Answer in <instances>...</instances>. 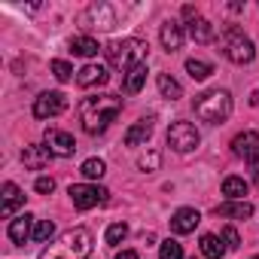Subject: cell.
I'll return each mask as SVG.
<instances>
[{
    "label": "cell",
    "instance_id": "29",
    "mask_svg": "<svg viewBox=\"0 0 259 259\" xmlns=\"http://www.w3.org/2000/svg\"><path fill=\"white\" fill-rule=\"evenodd\" d=\"M52 235H55V223H52V220H40V223H37V229H34V241L49 244V241H52Z\"/></svg>",
    "mask_w": 259,
    "mask_h": 259
},
{
    "label": "cell",
    "instance_id": "34",
    "mask_svg": "<svg viewBox=\"0 0 259 259\" xmlns=\"http://www.w3.org/2000/svg\"><path fill=\"white\" fill-rule=\"evenodd\" d=\"M34 189H37L40 195H52V189H55V180H52V177H37Z\"/></svg>",
    "mask_w": 259,
    "mask_h": 259
},
{
    "label": "cell",
    "instance_id": "16",
    "mask_svg": "<svg viewBox=\"0 0 259 259\" xmlns=\"http://www.w3.org/2000/svg\"><path fill=\"white\" fill-rule=\"evenodd\" d=\"M82 22H92L95 28H113L116 25V16H113V10L107 7V4H92L89 10H85V16H82Z\"/></svg>",
    "mask_w": 259,
    "mask_h": 259
},
{
    "label": "cell",
    "instance_id": "14",
    "mask_svg": "<svg viewBox=\"0 0 259 259\" xmlns=\"http://www.w3.org/2000/svg\"><path fill=\"white\" fill-rule=\"evenodd\" d=\"M52 159H55V156H52L46 147H40V144L25 147V153H22V162H25V168H28V171H43Z\"/></svg>",
    "mask_w": 259,
    "mask_h": 259
},
{
    "label": "cell",
    "instance_id": "21",
    "mask_svg": "<svg viewBox=\"0 0 259 259\" xmlns=\"http://www.w3.org/2000/svg\"><path fill=\"white\" fill-rule=\"evenodd\" d=\"M247 180L244 177H226L223 180V195H226V201H244V195H247Z\"/></svg>",
    "mask_w": 259,
    "mask_h": 259
},
{
    "label": "cell",
    "instance_id": "25",
    "mask_svg": "<svg viewBox=\"0 0 259 259\" xmlns=\"http://www.w3.org/2000/svg\"><path fill=\"white\" fill-rule=\"evenodd\" d=\"M159 92L165 95V98H171V101H177V98H183V85L171 76V73H159Z\"/></svg>",
    "mask_w": 259,
    "mask_h": 259
},
{
    "label": "cell",
    "instance_id": "8",
    "mask_svg": "<svg viewBox=\"0 0 259 259\" xmlns=\"http://www.w3.org/2000/svg\"><path fill=\"white\" fill-rule=\"evenodd\" d=\"M43 147H46L55 159H70V156L76 153V141H73V135L61 132V128H49V132L43 135Z\"/></svg>",
    "mask_w": 259,
    "mask_h": 259
},
{
    "label": "cell",
    "instance_id": "38",
    "mask_svg": "<svg viewBox=\"0 0 259 259\" xmlns=\"http://www.w3.org/2000/svg\"><path fill=\"white\" fill-rule=\"evenodd\" d=\"M253 259H259V256H253Z\"/></svg>",
    "mask_w": 259,
    "mask_h": 259
},
{
    "label": "cell",
    "instance_id": "12",
    "mask_svg": "<svg viewBox=\"0 0 259 259\" xmlns=\"http://www.w3.org/2000/svg\"><path fill=\"white\" fill-rule=\"evenodd\" d=\"M34 229H37L34 217H31V213H19L16 220H10L7 235H10V241H13V244H25L28 238H34Z\"/></svg>",
    "mask_w": 259,
    "mask_h": 259
},
{
    "label": "cell",
    "instance_id": "35",
    "mask_svg": "<svg viewBox=\"0 0 259 259\" xmlns=\"http://www.w3.org/2000/svg\"><path fill=\"white\" fill-rule=\"evenodd\" d=\"M183 19H186V22H195V19H198V10L186 4V7H183Z\"/></svg>",
    "mask_w": 259,
    "mask_h": 259
},
{
    "label": "cell",
    "instance_id": "24",
    "mask_svg": "<svg viewBox=\"0 0 259 259\" xmlns=\"http://www.w3.org/2000/svg\"><path fill=\"white\" fill-rule=\"evenodd\" d=\"M98 49H101V46H98L95 37H85V34H82V37H70V52H73V55L92 58V55H98Z\"/></svg>",
    "mask_w": 259,
    "mask_h": 259
},
{
    "label": "cell",
    "instance_id": "13",
    "mask_svg": "<svg viewBox=\"0 0 259 259\" xmlns=\"http://www.w3.org/2000/svg\"><path fill=\"white\" fill-rule=\"evenodd\" d=\"M110 79L107 67L104 64H85L82 70H76V85L79 89H95V85H104Z\"/></svg>",
    "mask_w": 259,
    "mask_h": 259
},
{
    "label": "cell",
    "instance_id": "20",
    "mask_svg": "<svg viewBox=\"0 0 259 259\" xmlns=\"http://www.w3.org/2000/svg\"><path fill=\"white\" fill-rule=\"evenodd\" d=\"M147 61L144 64H138V67H132L125 73V79H122V89H125V95H138L141 89H144V82H147Z\"/></svg>",
    "mask_w": 259,
    "mask_h": 259
},
{
    "label": "cell",
    "instance_id": "32",
    "mask_svg": "<svg viewBox=\"0 0 259 259\" xmlns=\"http://www.w3.org/2000/svg\"><path fill=\"white\" fill-rule=\"evenodd\" d=\"M220 238H223L226 250H238V247H241V235H238V229H235V226H226V229L220 232Z\"/></svg>",
    "mask_w": 259,
    "mask_h": 259
},
{
    "label": "cell",
    "instance_id": "17",
    "mask_svg": "<svg viewBox=\"0 0 259 259\" xmlns=\"http://www.w3.org/2000/svg\"><path fill=\"white\" fill-rule=\"evenodd\" d=\"M22 204H25V192H22L13 180H7V183H4V201H0V213H4V217H13L16 207H22Z\"/></svg>",
    "mask_w": 259,
    "mask_h": 259
},
{
    "label": "cell",
    "instance_id": "11",
    "mask_svg": "<svg viewBox=\"0 0 259 259\" xmlns=\"http://www.w3.org/2000/svg\"><path fill=\"white\" fill-rule=\"evenodd\" d=\"M198 223H201V213H198L195 207H180V210H174V217H171V232H174V235H189V232L198 229Z\"/></svg>",
    "mask_w": 259,
    "mask_h": 259
},
{
    "label": "cell",
    "instance_id": "30",
    "mask_svg": "<svg viewBox=\"0 0 259 259\" xmlns=\"http://www.w3.org/2000/svg\"><path fill=\"white\" fill-rule=\"evenodd\" d=\"M159 259H183V247L168 238V241L159 244Z\"/></svg>",
    "mask_w": 259,
    "mask_h": 259
},
{
    "label": "cell",
    "instance_id": "26",
    "mask_svg": "<svg viewBox=\"0 0 259 259\" xmlns=\"http://www.w3.org/2000/svg\"><path fill=\"white\" fill-rule=\"evenodd\" d=\"M186 73L201 82V79H207V76L213 73V64H210V61H201V58H189V61H186Z\"/></svg>",
    "mask_w": 259,
    "mask_h": 259
},
{
    "label": "cell",
    "instance_id": "4",
    "mask_svg": "<svg viewBox=\"0 0 259 259\" xmlns=\"http://www.w3.org/2000/svg\"><path fill=\"white\" fill-rule=\"evenodd\" d=\"M147 43L144 40H138V37H125V40H113L104 52H107V61L116 67V70H132V67H138V64H144V58H147Z\"/></svg>",
    "mask_w": 259,
    "mask_h": 259
},
{
    "label": "cell",
    "instance_id": "5",
    "mask_svg": "<svg viewBox=\"0 0 259 259\" xmlns=\"http://www.w3.org/2000/svg\"><path fill=\"white\" fill-rule=\"evenodd\" d=\"M220 49L232 64H250L256 58V46L250 37H244V31H238L235 25H223L220 31Z\"/></svg>",
    "mask_w": 259,
    "mask_h": 259
},
{
    "label": "cell",
    "instance_id": "9",
    "mask_svg": "<svg viewBox=\"0 0 259 259\" xmlns=\"http://www.w3.org/2000/svg\"><path fill=\"white\" fill-rule=\"evenodd\" d=\"M67 110V95L64 92H43L34 101V116L37 119H55Z\"/></svg>",
    "mask_w": 259,
    "mask_h": 259
},
{
    "label": "cell",
    "instance_id": "1",
    "mask_svg": "<svg viewBox=\"0 0 259 259\" xmlns=\"http://www.w3.org/2000/svg\"><path fill=\"white\" fill-rule=\"evenodd\" d=\"M122 113V98L116 95H92L79 104V122L85 135H104L107 128L119 119Z\"/></svg>",
    "mask_w": 259,
    "mask_h": 259
},
{
    "label": "cell",
    "instance_id": "22",
    "mask_svg": "<svg viewBox=\"0 0 259 259\" xmlns=\"http://www.w3.org/2000/svg\"><path fill=\"white\" fill-rule=\"evenodd\" d=\"M189 37L195 40V43H210L213 37H217V31H213V25L207 22V19H195V22H189Z\"/></svg>",
    "mask_w": 259,
    "mask_h": 259
},
{
    "label": "cell",
    "instance_id": "28",
    "mask_svg": "<svg viewBox=\"0 0 259 259\" xmlns=\"http://www.w3.org/2000/svg\"><path fill=\"white\" fill-rule=\"evenodd\" d=\"M125 238H128V226H125V223H113V226H107V235H104V241H107L110 247L122 244Z\"/></svg>",
    "mask_w": 259,
    "mask_h": 259
},
{
    "label": "cell",
    "instance_id": "31",
    "mask_svg": "<svg viewBox=\"0 0 259 259\" xmlns=\"http://www.w3.org/2000/svg\"><path fill=\"white\" fill-rule=\"evenodd\" d=\"M49 67H52V73H55V79H58V82H67V79H73V67H70L67 61L55 58V61H52Z\"/></svg>",
    "mask_w": 259,
    "mask_h": 259
},
{
    "label": "cell",
    "instance_id": "27",
    "mask_svg": "<svg viewBox=\"0 0 259 259\" xmlns=\"http://www.w3.org/2000/svg\"><path fill=\"white\" fill-rule=\"evenodd\" d=\"M79 171H82L85 180H101V177L107 174V165H104V159H85Z\"/></svg>",
    "mask_w": 259,
    "mask_h": 259
},
{
    "label": "cell",
    "instance_id": "3",
    "mask_svg": "<svg viewBox=\"0 0 259 259\" xmlns=\"http://www.w3.org/2000/svg\"><path fill=\"white\" fill-rule=\"evenodd\" d=\"M192 110L201 122L207 125H223L232 116V92L229 89H207L201 95H195Z\"/></svg>",
    "mask_w": 259,
    "mask_h": 259
},
{
    "label": "cell",
    "instance_id": "37",
    "mask_svg": "<svg viewBox=\"0 0 259 259\" xmlns=\"http://www.w3.org/2000/svg\"><path fill=\"white\" fill-rule=\"evenodd\" d=\"M256 180H259V171H256Z\"/></svg>",
    "mask_w": 259,
    "mask_h": 259
},
{
    "label": "cell",
    "instance_id": "15",
    "mask_svg": "<svg viewBox=\"0 0 259 259\" xmlns=\"http://www.w3.org/2000/svg\"><path fill=\"white\" fill-rule=\"evenodd\" d=\"M159 37H162V46L168 49V52H177L180 46H183V40H186V31H183V25L180 22H165L162 25V31H159Z\"/></svg>",
    "mask_w": 259,
    "mask_h": 259
},
{
    "label": "cell",
    "instance_id": "6",
    "mask_svg": "<svg viewBox=\"0 0 259 259\" xmlns=\"http://www.w3.org/2000/svg\"><path fill=\"white\" fill-rule=\"evenodd\" d=\"M198 144H201V135H198V128L192 122H183V119L171 122V128H168V147L174 153H192Z\"/></svg>",
    "mask_w": 259,
    "mask_h": 259
},
{
    "label": "cell",
    "instance_id": "10",
    "mask_svg": "<svg viewBox=\"0 0 259 259\" xmlns=\"http://www.w3.org/2000/svg\"><path fill=\"white\" fill-rule=\"evenodd\" d=\"M232 153H235L238 159L256 165V162H259V132H241V135H235Z\"/></svg>",
    "mask_w": 259,
    "mask_h": 259
},
{
    "label": "cell",
    "instance_id": "23",
    "mask_svg": "<svg viewBox=\"0 0 259 259\" xmlns=\"http://www.w3.org/2000/svg\"><path fill=\"white\" fill-rule=\"evenodd\" d=\"M201 256L204 259H223V253H226V244H223V238L220 235H201Z\"/></svg>",
    "mask_w": 259,
    "mask_h": 259
},
{
    "label": "cell",
    "instance_id": "2",
    "mask_svg": "<svg viewBox=\"0 0 259 259\" xmlns=\"http://www.w3.org/2000/svg\"><path fill=\"white\" fill-rule=\"evenodd\" d=\"M89 253H92V232L85 226H73L58 238H52L43 247L40 259H85Z\"/></svg>",
    "mask_w": 259,
    "mask_h": 259
},
{
    "label": "cell",
    "instance_id": "19",
    "mask_svg": "<svg viewBox=\"0 0 259 259\" xmlns=\"http://www.w3.org/2000/svg\"><path fill=\"white\" fill-rule=\"evenodd\" d=\"M217 217H226V220H247V217H253V204H250V201H223V204H217Z\"/></svg>",
    "mask_w": 259,
    "mask_h": 259
},
{
    "label": "cell",
    "instance_id": "7",
    "mask_svg": "<svg viewBox=\"0 0 259 259\" xmlns=\"http://www.w3.org/2000/svg\"><path fill=\"white\" fill-rule=\"evenodd\" d=\"M67 195H70V201H73V207H79V210H92V207H98V204H107V189L104 186H98V183H73L70 189H67Z\"/></svg>",
    "mask_w": 259,
    "mask_h": 259
},
{
    "label": "cell",
    "instance_id": "36",
    "mask_svg": "<svg viewBox=\"0 0 259 259\" xmlns=\"http://www.w3.org/2000/svg\"><path fill=\"white\" fill-rule=\"evenodd\" d=\"M116 259H141V256H138V253H135V250H122V253H119V256H116Z\"/></svg>",
    "mask_w": 259,
    "mask_h": 259
},
{
    "label": "cell",
    "instance_id": "18",
    "mask_svg": "<svg viewBox=\"0 0 259 259\" xmlns=\"http://www.w3.org/2000/svg\"><path fill=\"white\" fill-rule=\"evenodd\" d=\"M153 135V119H138L132 128L125 132V147H144Z\"/></svg>",
    "mask_w": 259,
    "mask_h": 259
},
{
    "label": "cell",
    "instance_id": "33",
    "mask_svg": "<svg viewBox=\"0 0 259 259\" xmlns=\"http://www.w3.org/2000/svg\"><path fill=\"white\" fill-rule=\"evenodd\" d=\"M159 162H162V156H159V153H147V156H141V162H138V165H141L144 171H156V168H159Z\"/></svg>",
    "mask_w": 259,
    "mask_h": 259
}]
</instances>
